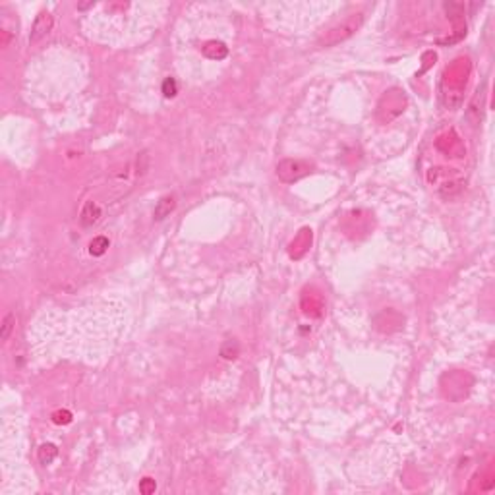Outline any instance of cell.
Masks as SVG:
<instances>
[{
    "label": "cell",
    "mask_w": 495,
    "mask_h": 495,
    "mask_svg": "<svg viewBox=\"0 0 495 495\" xmlns=\"http://www.w3.org/2000/svg\"><path fill=\"white\" fill-rule=\"evenodd\" d=\"M362 23H364V14H350L346 20H342L335 27L325 31V35L319 39V45H323V47L339 45L340 41H346L348 37H352L362 27Z\"/></svg>",
    "instance_id": "cell-1"
},
{
    "label": "cell",
    "mask_w": 495,
    "mask_h": 495,
    "mask_svg": "<svg viewBox=\"0 0 495 495\" xmlns=\"http://www.w3.org/2000/svg\"><path fill=\"white\" fill-rule=\"evenodd\" d=\"M155 489H157L155 480H151V478H145V480H141V484H139V491H141L143 495L153 493Z\"/></svg>",
    "instance_id": "cell-12"
},
{
    "label": "cell",
    "mask_w": 495,
    "mask_h": 495,
    "mask_svg": "<svg viewBox=\"0 0 495 495\" xmlns=\"http://www.w3.org/2000/svg\"><path fill=\"white\" fill-rule=\"evenodd\" d=\"M176 207V201L172 195H165V197H161L159 199V203H157L155 207V221H163L165 217H168V215L174 211Z\"/></svg>",
    "instance_id": "cell-5"
},
{
    "label": "cell",
    "mask_w": 495,
    "mask_h": 495,
    "mask_svg": "<svg viewBox=\"0 0 495 495\" xmlns=\"http://www.w3.org/2000/svg\"><path fill=\"white\" fill-rule=\"evenodd\" d=\"M203 52H209V54H205V56H209V59L213 60H221L224 59L226 54H228V49L224 47L223 43H217V41H211V43H207L203 47Z\"/></svg>",
    "instance_id": "cell-6"
},
{
    "label": "cell",
    "mask_w": 495,
    "mask_h": 495,
    "mask_svg": "<svg viewBox=\"0 0 495 495\" xmlns=\"http://www.w3.org/2000/svg\"><path fill=\"white\" fill-rule=\"evenodd\" d=\"M238 352H240L238 342H236V340H226V342L223 344V348H221V356H223L224 360H234L236 356H238Z\"/></svg>",
    "instance_id": "cell-10"
},
{
    "label": "cell",
    "mask_w": 495,
    "mask_h": 495,
    "mask_svg": "<svg viewBox=\"0 0 495 495\" xmlns=\"http://www.w3.org/2000/svg\"><path fill=\"white\" fill-rule=\"evenodd\" d=\"M176 93H178L176 79L174 78H166L165 83H163V95H165V97H174Z\"/></svg>",
    "instance_id": "cell-11"
},
{
    "label": "cell",
    "mask_w": 495,
    "mask_h": 495,
    "mask_svg": "<svg viewBox=\"0 0 495 495\" xmlns=\"http://www.w3.org/2000/svg\"><path fill=\"white\" fill-rule=\"evenodd\" d=\"M70 420H72V414L68 410H59V412L52 414V422L54 424H68Z\"/></svg>",
    "instance_id": "cell-13"
},
{
    "label": "cell",
    "mask_w": 495,
    "mask_h": 495,
    "mask_svg": "<svg viewBox=\"0 0 495 495\" xmlns=\"http://www.w3.org/2000/svg\"><path fill=\"white\" fill-rule=\"evenodd\" d=\"M108 246H110L108 238H105V236H97V238H93L91 244H89V253L95 255V257H99V255H103V253L107 252Z\"/></svg>",
    "instance_id": "cell-7"
},
{
    "label": "cell",
    "mask_w": 495,
    "mask_h": 495,
    "mask_svg": "<svg viewBox=\"0 0 495 495\" xmlns=\"http://www.w3.org/2000/svg\"><path fill=\"white\" fill-rule=\"evenodd\" d=\"M56 455H59V449H56V445H52V443H45V445H41L39 460L43 462V464H50V462L56 458Z\"/></svg>",
    "instance_id": "cell-8"
},
{
    "label": "cell",
    "mask_w": 495,
    "mask_h": 495,
    "mask_svg": "<svg viewBox=\"0 0 495 495\" xmlns=\"http://www.w3.org/2000/svg\"><path fill=\"white\" fill-rule=\"evenodd\" d=\"M14 329H16V315L10 311V313H8V315L2 319V325H0V339L8 340Z\"/></svg>",
    "instance_id": "cell-9"
},
{
    "label": "cell",
    "mask_w": 495,
    "mask_h": 495,
    "mask_svg": "<svg viewBox=\"0 0 495 495\" xmlns=\"http://www.w3.org/2000/svg\"><path fill=\"white\" fill-rule=\"evenodd\" d=\"M52 30V16L49 12H41L37 16V20L33 23V30H31L30 35V43H37L39 39H43L49 31Z\"/></svg>",
    "instance_id": "cell-3"
},
{
    "label": "cell",
    "mask_w": 495,
    "mask_h": 495,
    "mask_svg": "<svg viewBox=\"0 0 495 495\" xmlns=\"http://www.w3.org/2000/svg\"><path fill=\"white\" fill-rule=\"evenodd\" d=\"M311 172V165L300 159H284L277 165V176L282 182H298Z\"/></svg>",
    "instance_id": "cell-2"
},
{
    "label": "cell",
    "mask_w": 495,
    "mask_h": 495,
    "mask_svg": "<svg viewBox=\"0 0 495 495\" xmlns=\"http://www.w3.org/2000/svg\"><path fill=\"white\" fill-rule=\"evenodd\" d=\"M99 217H101V209H99V205L93 203V201H88V203L83 205V209H81L79 221H81V224H83V226H93V224L99 221Z\"/></svg>",
    "instance_id": "cell-4"
}]
</instances>
